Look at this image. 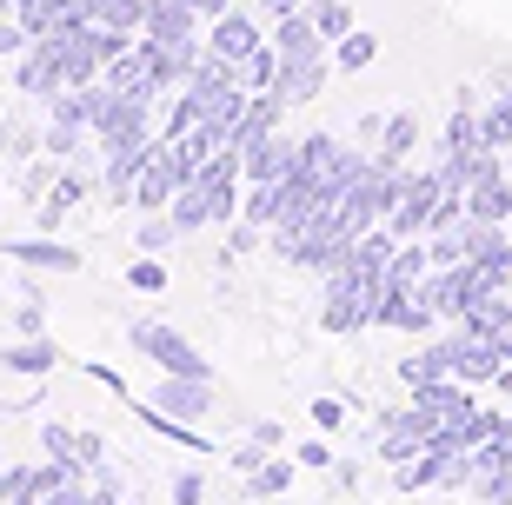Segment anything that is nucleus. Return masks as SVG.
I'll use <instances>...</instances> for the list:
<instances>
[{
  "instance_id": "nucleus-1",
  "label": "nucleus",
  "mask_w": 512,
  "mask_h": 505,
  "mask_svg": "<svg viewBox=\"0 0 512 505\" xmlns=\"http://www.w3.org/2000/svg\"><path fill=\"white\" fill-rule=\"evenodd\" d=\"M133 346H140V353H153V366H160V373H173V379H213L207 359L193 353V346H187L180 333L153 326V319H140V326H133Z\"/></svg>"
},
{
  "instance_id": "nucleus-2",
  "label": "nucleus",
  "mask_w": 512,
  "mask_h": 505,
  "mask_svg": "<svg viewBox=\"0 0 512 505\" xmlns=\"http://www.w3.org/2000/svg\"><path fill=\"white\" fill-rule=\"evenodd\" d=\"M413 412L426 419V426H453V419L473 412V399L459 393L453 379H426V386H413Z\"/></svg>"
},
{
  "instance_id": "nucleus-3",
  "label": "nucleus",
  "mask_w": 512,
  "mask_h": 505,
  "mask_svg": "<svg viewBox=\"0 0 512 505\" xmlns=\"http://www.w3.org/2000/svg\"><path fill=\"white\" fill-rule=\"evenodd\" d=\"M187 34H193L187 0H147V40H160V47H173V54H193Z\"/></svg>"
},
{
  "instance_id": "nucleus-4",
  "label": "nucleus",
  "mask_w": 512,
  "mask_h": 505,
  "mask_svg": "<svg viewBox=\"0 0 512 505\" xmlns=\"http://www.w3.org/2000/svg\"><path fill=\"white\" fill-rule=\"evenodd\" d=\"M213 54L233 60V67H247V60L260 54V27H253L247 14H233V7H227V14L213 20Z\"/></svg>"
},
{
  "instance_id": "nucleus-5",
  "label": "nucleus",
  "mask_w": 512,
  "mask_h": 505,
  "mask_svg": "<svg viewBox=\"0 0 512 505\" xmlns=\"http://www.w3.org/2000/svg\"><path fill=\"white\" fill-rule=\"evenodd\" d=\"M446 200V187H439V173L433 180H406V193H399L393 206V226L399 233H419V226H433V206Z\"/></svg>"
},
{
  "instance_id": "nucleus-6",
  "label": "nucleus",
  "mask_w": 512,
  "mask_h": 505,
  "mask_svg": "<svg viewBox=\"0 0 512 505\" xmlns=\"http://www.w3.org/2000/svg\"><path fill=\"white\" fill-rule=\"evenodd\" d=\"M506 213H512V187H506V173H486V180H473V187H466V220L499 226Z\"/></svg>"
},
{
  "instance_id": "nucleus-7",
  "label": "nucleus",
  "mask_w": 512,
  "mask_h": 505,
  "mask_svg": "<svg viewBox=\"0 0 512 505\" xmlns=\"http://www.w3.org/2000/svg\"><path fill=\"white\" fill-rule=\"evenodd\" d=\"M153 406H160V412H173L180 426H193V419L207 412V379H173V373H167V386L153 393Z\"/></svg>"
},
{
  "instance_id": "nucleus-8",
  "label": "nucleus",
  "mask_w": 512,
  "mask_h": 505,
  "mask_svg": "<svg viewBox=\"0 0 512 505\" xmlns=\"http://www.w3.org/2000/svg\"><path fill=\"white\" fill-rule=\"evenodd\" d=\"M273 54L280 60H320V27H313V14H286Z\"/></svg>"
},
{
  "instance_id": "nucleus-9",
  "label": "nucleus",
  "mask_w": 512,
  "mask_h": 505,
  "mask_svg": "<svg viewBox=\"0 0 512 505\" xmlns=\"http://www.w3.org/2000/svg\"><path fill=\"white\" fill-rule=\"evenodd\" d=\"M7 253H14L20 266H47V273H74V266H80V253H74V246H60V240H14Z\"/></svg>"
},
{
  "instance_id": "nucleus-10",
  "label": "nucleus",
  "mask_w": 512,
  "mask_h": 505,
  "mask_svg": "<svg viewBox=\"0 0 512 505\" xmlns=\"http://www.w3.org/2000/svg\"><path fill=\"white\" fill-rule=\"evenodd\" d=\"M153 167V147L147 140H133V147L114 153V167H107V187H114V200H133V180Z\"/></svg>"
},
{
  "instance_id": "nucleus-11",
  "label": "nucleus",
  "mask_w": 512,
  "mask_h": 505,
  "mask_svg": "<svg viewBox=\"0 0 512 505\" xmlns=\"http://www.w3.org/2000/svg\"><path fill=\"white\" fill-rule=\"evenodd\" d=\"M54 346H47V339H20V346H7V353H0V366H7V373H27V379H40V373H54Z\"/></svg>"
},
{
  "instance_id": "nucleus-12",
  "label": "nucleus",
  "mask_w": 512,
  "mask_h": 505,
  "mask_svg": "<svg viewBox=\"0 0 512 505\" xmlns=\"http://www.w3.org/2000/svg\"><path fill=\"white\" fill-rule=\"evenodd\" d=\"M399 373H406V386H426V379H453V339H446V346H426V353H413L406 366H399Z\"/></svg>"
},
{
  "instance_id": "nucleus-13",
  "label": "nucleus",
  "mask_w": 512,
  "mask_h": 505,
  "mask_svg": "<svg viewBox=\"0 0 512 505\" xmlns=\"http://www.w3.org/2000/svg\"><path fill=\"white\" fill-rule=\"evenodd\" d=\"M286 100H313L320 94V60H280V80H273Z\"/></svg>"
},
{
  "instance_id": "nucleus-14",
  "label": "nucleus",
  "mask_w": 512,
  "mask_h": 505,
  "mask_svg": "<svg viewBox=\"0 0 512 505\" xmlns=\"http://www.w3.org/2000/svg\"><path fill=\"white\" fill-rule=\"evenodd\" d=\"M373 54H380V40H373V34H360V27H353L346 40H333V60H340L346 74H360V67H373Z\"/></svg>"
},
{
  "instance_id": "nucleus-15",
  "label": "nucleus",
  "mask_w": 512,
  "mask_h": 505,
  "mask_svg": "<svg viewBox=\"0 0 512 505\" xmlns=\"http://www.w3.org/2000/svg\"><path fill=\"white\" fill-rule=\"evenodd\" d=\"M313 27H320V40H346L353 34V7L346 0H313Z\"/></svg>"
},
{
  "instance_id": "nucleus-16",
  "label": "nucleus",
  "mask_w": 512,
  "mask_h": 505,
  "mask_svg": "<svg viewBox=\"0 0 512 505\" xmlns=\"http://www.w3.org/2000/svg\"><path fill=\"white\" fill-rule=\"evenodd\" d=\"M386 147H380V160H406V153H413V140H419V120L413 113H393V120H386Z\"/></svg>"
},
{
  "instance_id": "nucleus-17",
  "label": "nucleus",
  "mask_w": 512,
  "mask_h": 505,
  "mask_svg": "<svg viewBox=\"0 0 512 505\" xmlns=\"http://www.w3.org/2000/svg\"><path fill=\"white\" fill-rule=\"evenodd\" d=\"M506 140H512V94H499L479 120V147H506Z\"/></svg>"
},
{
  "instance_id": "nucleus-18",
  "label": "nucleus",
  "mask_w": 512,
  "mask_h": 505,
  "mask_svg": "<svg viewBox=\"0 0 512 505\" xmlns=\"http://www.w3.org/2000/svg\"><path fill=\"white\" fill-rule=\"evenodd\" d=\"M74 200H80V180H74V173H60L54 187H47V206H40V226H60Z\"/></svg>"
},
{
  "instance_id": "nucleus-19",
  "label": "nucleus",
  "mask_w": 512,
  "mask_h": 505,
  "mask_svg": "<svg viewBox=\"0 0 512 505\" xmlns=\"http://www.w3.org/2000/svg\"><path fill=\"white\" fill-rule=\"evenodd\" d=\"M173 226H180V233L207 226V193H200V187H180V200H173Z\"/></svg>"
},
{
  "instance_id": "nucleus-20",
  "label": "nucleus",
  "mask_w": 512,
  "mask_h": 505,
  "mask_svg": "<svg viewBox=\"0 0 512 505\" xmlns=\"http://www.w3.org/2000/svg\"><path fill=\"white\" fill-rule=\"evenodd\" d=\"M446 466H453V459H439V452H419L413 466L399 472V486H406V492H419V486H433V479H439Z\"/></svg>"
},
{
  "instance_id": "nucleus-21",
  "label": "nucleus",
  "mask_w": 512,
  "mask_h": 505,
  "mask_svg": "<svg viewBox=\"0 0 512 505\" xmlns=\"http://www.w3.org/2000/svg\"><path fill=\"white\" fill-rule=\"evenodd\" d=\"M127 286H133V293H167V266H160V260H133Z\"/></svg>"
},
{
  "instance_id": "nucleus-22",
  "label": "nucleus",
  "mask_w": 512,
  "mask_h": 505,
  "mask_svg": "<svg viewBox=\"0 0 512 505\" xmlns=\"http://www.w3.org/2000/svg\"><path fill=\"white\" fill-rule=\"evenodd\" d=\"M293 486V466H280V459H260V472H253V492L260 499H273V492Z\"/></svg>"
},
{
  "instance_id": "nucleus-23",
  "label": "nucleus",
  "mask_w": 512,
  "mask_h": 505,
  "mask_svg": "<svg viewBox=\"0 0 512 505\" xmlns=\"http://www.w3.org/2000/svg\"><path fill=\"white\" fill-rule=\"evenodd\" d=\"M479 499H486V505H512V466L479 472Z\"/></svg>"
},
{
  "instance_id": "nucleus-24",
  "label": "nucleus",
  "mask_w": 512,
  "mask_h": 505,
  "mask_svg": "<svg viewBox=\"0 0 512 505\" xmlns=\"http://www.w3.org/2000/svg\"><path fill=\"white\" fill-rule=\"evenodd\" d=\"M247 80H253V87H273V80H280V54H273V47H260V54L247 60Z\"/></svg>"
},
{
  "instance_id": "nucleus-25",
  "label": "nucleus",
  "mask_w": 512,
  "mask_h": 505,
  "mask_svg": "<svg viewBox=\"0 0 512 505\" xmlns=\"http://www.w3.org/2000/svg\"><path fill=\"white\" fill-rule=\"evenodd\" d=\"M40 446H47V459H67L74 466V432L67 426H40Z\"/></svg>"
},
{
  "instance_id": "nucleus-26",
  "label": "nucleus",
  "mask_w": 512,
  "mask_h": 505,
  "mask_svg": "<svg viewBox=\"0 0 512 505\" xmlns=\"http://www.w3.org/2000/svg\"><path fill=\"white\" fill-rule=\"evenodd\" d=\"M100 459H107V446H100L94 432H74V466L87 472V466H100Z\"/></svg>"
},
{
  "instance_id": "nucleus-27",
  "label": "nucleus",
  "mask_w": 512,
  "mask_h": 505,
  "mask_svg": "<svg viewBox=\"0 0 512 505\" xmlns=\"http://www.w3.org/2000/svg\"><path fill=\"white\" fill-rule=\"evenodd\" d=\"M340 419H346V399H333V393H326V399H313V426H320V432H333Z\"/></svg>"
},
{
  "instance_id": "nucleus-28",
  "label": "nucleus",
  "mask_w": 512,
  "mask_h": 505,
  "mask_svg": "<svg viewBox=\"0 0 512 505\" xmlns=\"http://www.w3.org/2000/svg\"><path fill=\"white\" fill-rule=\"evenodd\" d=\"M173 233H180L173 220H147V226H140V246H147V253H160V246H167Z\"/></svg>"
},
{
  "instance_id": "nucleus-29",
  "label": "nucleus",
  "mask_w": 512,
  "mask_h": 505,
  "mask_svg": "<svg viewBox=\"0 0 512 505\" xmlns=\"http://www.w3.org/2000/svg\"><path fill=\"white\" fill-rule=\"evenodd\" d=\"M40 505H94V492L80 486V479H67V486H60V492H47Z\"/></svg>"
},
{
  "instance_id": "nucleus-30",
  "label": "nucleus",
  "mask_w": 512,
  "mask_h": 505,
  "mask_svg": "<svg viewBox=\"0 0 512 505\" xmlns=\"http://www.w3.org/2000/svg\"><path fill=\"white\" fill-rule=\"evenodd\" d=\"M173 505H200V472H180L173 479Z\"/></svg>"
},
{
  "instance_id": "nucleus-31",
  "label": "nucleus",
  "mask_w": 512,
  "mask_h": 505,
  "mask_svg": "<svg viewBox=\"0 0 512 505\" xmlns=\"http://www.w3.org/2000/svg\"><path fill=\"white\" fill-rule=\"evenodd\" d=\"M27 47V27H14V20H0V54H20Z\"/></svg>"
},
{
  "instance_id": "nucleus-32",
  "label": "nucleus",
  "mask_w": 512,
  "mask_h": 505,
  "mask_svg": "<svg viewBox=\"0 0 512 505\" xmlns=\"http://www.w3.org/2000/svg\"><path fill=\"white\" fill-rule=\"evenodd\" d=\"M300 466H333V452H326L320 439H306V446H300Z\"/></svg>"
},
{
  "instance_id": "nucleus-33",
  "label": "nucleus",
  "mask_w": 512,
  "mask_h": 505,
  "mask_svg": "<svg viewBox=\"0 0 512 505\" xmlns=\"http://www.w3.org/2000/svg\"><path fill=\"white\" fill-rule=\"evenodd\" d=\"M14 326H20V333H27V339H40V306L27 300V306H20V319H14Z\"/></svg>"
},
{
  "instance_id": "nucleus-34",
  "label": "nucleus",
  "mask_w": 512,
  "mask_h": 505,
  "mask_svg": "<svg viewBox=\"0 0 512 505\" xmlns=\"http://www.w3.org/2000/svg\"><path fill=\"white\" fill-rule=\"evenodd\" d=\"M253 446H286V439H280V426H273V419H260V426H253Z\"/></svg>"
},
{
  "instance_id": "nucleus-35",
  "label": "nucleus",
  "mask_w": 512,
  "mask_h": 505,
  "mask_svg": "<svg viewBox=\"0 0 512 505\" xmlns=\"http://www.w3.org/2000/svg\"><path fill=\"white\" fill-rule=\"evenodd\" d=\"M260 7H266V14H273V20H286V14H300V0H260Z\"/></svg>"
},
{
  "instance_id": "nucleus-36",
  "label": "nucleus",
  "mask_w": 512,
  "mask_h": 505,
  "mask_svg": "<svg viewBox=\"0 0 512 505\" xmlns=\"http://www.w3.org/2000/svg\"><path fill=\"white\" fill-rule=\"evenodd\" d=\"M187 7H193V14H213V20L227 14V0H187Z\"/></svg>"
},
{
  "instance_id": "nucleus-37",
  "label": "nucleus",
  "mask_w": 512,
  "mask_h": 505,
  "mask_svg": "<svg viewBox=\"0 0 512 505\" xmlns=\"http://www.w3.org/2000/svg\"><path fill=\"white\" fill-rule=\"evenodd\" d=\"M7 7H20V0H0V14H7Z\"/></svg>"
},
{
  "instance_id": "nucleus-38",
  "label": "nucleus",
  "mask_w": 512,
  "mask_h": 505,
  "mask_svg": "<svg viewBox=\"0 0 512 505\" xmlns=\"http://www.w3.org/2000/svg\"><path fill=\"white\" fill-rule=\"evenodd\" d=\"M0 472H7V459H0Z\"/></svg>"
}]
</instances>
